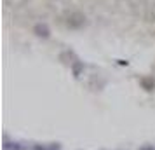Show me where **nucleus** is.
Instances as JSON below:
<instances>
[{"label":"nucleus","instance_id":"obj_1","mask_svg":"<svg viewBox=\"0 0 155 150\" xmlns=\"http://www.w3.org/2000/svg\"><path fill=\"white\" fill-rule=\"evenodd\" d=\"M31 150H61L59 143H49V145H33Z\"/></svg>","mask_w":155,"mask_h":150},{"label":"nucleus","instance_id":"obj_2","mask_svg":"<svg viewBox=\"0 0 155 150\" xmlns=\"http://www.w3.org/2000/svg\"><path fill=\"white\" fill-rule=\"evenodd\" d=\"M4 150H25L21 147V145H19V143H16V142H12V143H4Z\"/></svg>","mask_w":155,"mask_h":150},{"label":"nucleus","instance_id":"obj_3","mask_svg":"<svg viewBox=\"0 0 155 150\" xmlns=\"http://www.w3.org/2000/svg\"><path fill=\"white\" fill-rule=\"evenodd\" d=\"M35 32H42V35H40V37H49V30H47L45 25H42V26H40V25L35 26Z\"/></svg>","mask_w":155,"mask_h":150},{"label":"nucleus","instance_id":"obj_4","mask_svg":"<svg viewBox=\"0 0 155 150\" xmlns=\"http://www.w3.org/2000/svg\"><path fill=\"white\" fill-rule=\"evenodd\" d=\"M140 150H155V147L153 145H147V147H143V148H140Z\"/></svg>","mask_w":155,"mask_h":150}]
</instances>
